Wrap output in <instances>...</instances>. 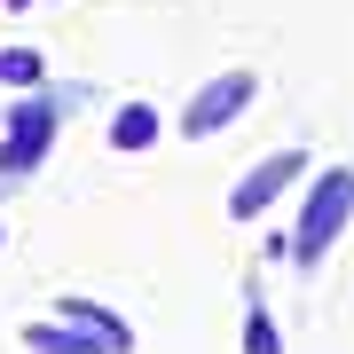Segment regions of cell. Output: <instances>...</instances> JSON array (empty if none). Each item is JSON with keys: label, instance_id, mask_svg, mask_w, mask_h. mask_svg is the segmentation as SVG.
Segmentation results:
<instances>
[{"label": "cell", "instance_id": "cell-1", "mask_svg": "<svg viewBox=\"0 0 354 354\" xmlns=\"http://www.w3.org/2000/svg\"><path fill=\"white\" fill-rule=\"evenodd\" d=\"M354 221V165H330V174L307 189V213H299V236H291V252L299 268H315L330 244H339V228Z\"/></svg>", "mask_w": 354, "mask_h": 354}, {"label": "cell", "instance_id": "cell-2", "mask_svg": "<svg viewBox=\"0 0 354 354\" xmlns=\"http://www.w3.org/2000/svg\"><path fill=\"white\" fill-rule=\"evenodd\" d=\"M252 95H260V71H213V79L189 95V111H181V134H189V142L221 134L228 118H244V111H252Z\"/></svg>", "mask_w": 354, "mask_h": 354}, {"label": "cell", "instance_id": "cell-3", "mask_svg": "<svg viewBox=\"0 0 354 354\" xmlns=\"http://www.w3.org/2000/svg\"><path fill=\"white\" fill-rule=\"evenodd\" d=\"M48 142H55V102L24 95L16 118H8V142H0V174H32V165L48 158Z\"/></svg>", "mask_w": 354, "mask_h": 354}, {"label": "cell", "instance_id": "cell-4", "mask_svg": "<svg viewBox=\"0 0 354 354\" xmlns=\"http://www.w3.org/2000/svg\"><path fill=\"white\" fill-rule=\"evenodd\" d=\"M299 174H307V150H276L268 165H252V174L228 189V221H260V213H268V205H276Z\"/></svg>", "mask_w": 354, "mask_h": 354}, {"label": "cell", "instance_id": "cell-5", "mask_svg": "<svg viewBox=\"0 0 354 354\" xmlns=\"http://www.w3.org/2000/svg\"><path fill=\"white\" fill-rule=\"evenodd\" d=\"M64 323H79V330H95V339L111 346V354H127V346H134V330L118 323L111 307H87V299H64Z\"/></svg>", "mask_w": 354, "mask_h": 354}, {"label": "cell", "instance_id": "cell-6", "mask_svg": "<svg viewBox=\"0 0 354 354\" xmlns=\"http://www.w3.org/2000/svg\"><path fill=\"white\" fill-rule=\"evenodd\" d=\"M24 346H32V354H111L102 339H87L79 323H71V330H64V323H32V330H24Z\"/></svg>", "mask_w": 354, "mask_h": 354}, {"label": "cell", "instance_id": "cell-7", "mask_svg": "<svg viewBox=\"0 0 354 354\" xmlns=\"http://www.w3.org/2000/svg\"><path fill=\"white\" fill-rule=\"evenodd\" d=\"M111 142H118V150H150V142H158V111H150V102H127V111L111 118Z\"/></svg>", "mask_w": 354, "mask_h": 354}, {"label": "cell", "instance_id": "cell-8", "mask_svg": "<svg viewBox=\"0 0 354 354\" xmlns=\"http://www.w3.org/2000/svg\"><path fill=\"white\" fill-rule=\"evenodd\" d=\"M39 71L48 64H39L32 48H0V87H39Z\"/></svg>", "mask_w": 354, "mask_h": 354}, {"label": "cell", "instance_id": "cell-9", "mask_svg": "<svg viewBox=\"0 0 354 354\" xmlns=\"http://www.w3.org/2000/svg\"><path fill=\"white\" fill-rule=\"evenodd\" d=\"M244 354H283V346H276V323H268L260 307H252V323H244Z\"/></svg>", "mask_w": 354, "mask_h": 354}, {"label": "cell", "instance_id": "cell-10", "mask_svg": "<svg viewBox=\"0 0 354 354\" xmlns=\"http://www.w3.org/2000/svg\"><path fill=\"white\" fill-rule=\"evenodd\" d=\"M0 244H8V228H0Z\"/></svg>", "mask_w": 354, "mask_h": 354}]
</instances>
